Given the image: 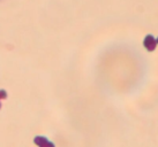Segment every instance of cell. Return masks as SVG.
<instances>
[{
    "instance_id": "277c9868",
    "label": "cell",
    "mask_w": 158,
    "mask_h": 147,
    "mask_svg": "<svg viewBox=\"0 0 158 147\" xmlns=\"http://www.w3.org/2000/svg\"><path fill=\"white\" fill-rule=\"evenodd\" d=\"M40 147H54V144L51 143V141H48V143H45L44 145H42Z\"/></svg>"
},
{
    "instance_id": "3957f363",
    "label": "cell",
    "mask_w": 158,
    "mask_h": 147,
    "mask_svg": "<svg viewBox=\"0 0 158 147\" xmlns=\"http://www.w3.org/2000/svg\"><path fill=\"white\" fill-rule=\"evenodd\" d=\"M7 98V92L5 90H0V100L1 99H6Z\"/></svg>"
},
{
    "instance_id": "6da1fadb",
    "label": "cell",
    "mask_w": 158,
    "mask_h": 147,
    "mask_svg": "<svg viewBox=\"0 0 158 147\" xmlns=\"http://www.w3.org/2000/svg\"><path fill=\"white\" fill-rule=\"evenodd\" d=\"M143 44H144V47L147 48L149 52L155 51V48H156V46H157V42H156V39H155L151 35H148L147 37H145Z\"/></svg>"
},
{
    "instance_id": "5b68a950",
    "label": "cell",
    "mask_w": 158,
    "mask_h": 147,
    "mask_svg": "<svg viewBox=\"0 0 158 147\" xmlns=\"http://www.w3.org/2000/svg\"><path fill=\"white\" fill-rule=\"evenodd\" d=\"M156 42H157V44H158V38H157V39H156Z\"/></svg>"
},
{
    "instance_id": "8992f818",
    "label": "cell",
    "mask_w": 158,
    "mask_h": 147,
    "mask_svg": "<svg viewBox=\"0 0 158 147\" xmlns=\"http://www.w3.org/2000/svg\"><path fill=\"white\" fill-rule=\"evenodd\" d=\"M0 108H1V104H0Z\"/></svg>"
},
{
    "instance_id": "7a4b0ae2",
    "label": "cell",
    "mask_w": 158,
    "mask_h": 147,
    "mask_svg": "<svg viewBox=\"0 0 158 147\" xmlns=\"http://www.w3.org/2000/svg\"><path fill=\"white\" fill-rule=\"evenodd\" d=\"M48 138H45V137H42V136H37L35 139H34V143L37 145V146H42V145H44L45 143H48Z\"/></svg>"
}]
</instances>
